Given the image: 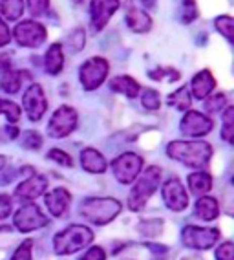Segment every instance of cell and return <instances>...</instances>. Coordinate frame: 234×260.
<instances>
[{
    "instance_id": "obj_1",
    "label": "cell",
    "mask_w": 234,
    "mask_h": 260,
    "mask_svg": "<svg viewBox=\"0 0 234 260\" xmlns=\"http://www.w3.org/2000/svg\"><path fill=\"white\" fill-rule=\"evenodd\" d=\"M167 154L187 167H203L212 156V147L205 141H172Z\"/></svg>"
},
{
    "instance_id": "obj_2",
    "label": "cell",
    "mask_w": 234,
    "mask_h": 260,
    "mask_svg": "<svg viewBox=\"0 0 234 260\" xmlns=\"http://www.w3.org/2000/svg\"><path fill=\"white\" fill-rule=\"evenodd\" d=\"M94 240V233L85 225H70L68 229L55 235L53 244H55V253L59 255H71L79 249L86 247Z\"/></svg>"
},
{
    "instance_id": "obj_3",
    "label": "cell",
    "mask_w": 234,
    "mask_h": 260,
    "mask_svg": "<svg viewBox=\"0 0 234 260\" xmlns=\"http://www.w3.org/2000/svg\"><path fill=\"white\" fill-rule=\"evenodd\" d=\"M161 181V169L152 165V167L146 169L141 178L137 180L136 187L132 189L130 198H128V205H130L132 211H141L146 205L148 198L155 192V189L160 187Z\"/></svg>"
},
{
    "instance_id": "obj_4",
    "label": "cell",
    "mask_w": 234,
    "mask_h": 260,
    "mask_svg": "<svg viewBox=\"0 0 234 260\" xmlns=\"http://www.w3.org/2000/svg\"><path fill=\"white\" fill-rule=\"evenodd\" d=\"M121 213V204L113 198H90L81 205V214L95 225L112 222Z\"/></svg>"
},
{
    "instance_id": "obj_5",
    "label": "cell",
    "mask_w": 234,
    "mask_h": 260,
    "mask_svg": "<svg viewBox=\"0 0 234 260\" xmlns=\"http://www.w3.org/2000/svg\"><path fill=\"white\" fill-rule=\"evenodd\" d=\"M108 75V62L103 57H92L90 60H86L85 64L81 66L79 77L81 83L86 90H95L99 88L103 81Z\"/></svg>"
},
{
    "instance_id": "obj_6",
    "label": "cell",
    "mask_w": 234,
    "mask_h": 260,
    "mask_svg": "<svg viewBox=\"0 0 234 260\" xmlns=\"http://www.w3.org/2000/svg\"><path fill=\"white\" fill-rule=\"evenodd\" d=\"M183 244L192 249H211L216 242L220 240V229H205L196 225H187L183 229Z\"/></svg>"
},
{
    "instance_id": "obj_7",
    "label": "cell",
    "mask_w": 234,
    "mask_h": 260,
    "mask_svg": "<svg viewBox=\"0 0 234 260\" xmlns=\"http://www.w3.org/2000/svg\"><path fill=\"white\" fill-rule=\"evenodd\" d=\"M141 167H143V158L134 152L121 154V156L113 159V163H112L113 174H115L117 180L121 181V183H125V185L136 180L137 174L141 172Z\"/></svg>"
},
{
    "instance_id": "obj_8",
    "label": "cell",
    "mask_w": 234,
    "mask_h": 260,
    "mask_svg": "<svg viewBox=\"0 0 234 260\" xmlns=\"http://www.w3.org/2000/svg\"><path fill=\"white\" fill-rule=\"evenodd\" d=\"M77 126V112L71 107L57 108L48 123V134L52 138H66Z\"/></svg>"
},
{
    "instance_id": "obj_9",
    "label": "cell",
    "mask_w": 234,
    "mask_h": 260,
    "mask_svg": "<svg viewBox=\"0 0 234 260\" xmlns=\"http://www.w3.org/2000/svg\"><path fill=\"white\" fill-rule=\"evenodd\" d=\"M13 35L15 41L26 48H38L46 41V29L43 24L35 22V20H24L19 26H15Z\"/></svg>"
},
{
    "instance_id": "obj_10",
    "label": "cell",
    "mask_w": 234,
    "mask_h": 260,
    "mask_svg": "<svg viewBox=\"0 0 234 260\" xmlns=\"http://www.w3.org/2000/svg\"><path fill=\"white\" fill-rule=\"evenodd\" d=\"M13 222H15V228L19 229L20 233H28V231H35V229L44 228L48 223V220H46V216L41 213V209H38L37 205L28 204L17 211Z\"/></svg>"
},
{
    "instance_id": "obj_11",
    "label": "cell",
    "mask_w": 234,
    "mask_h": 260,
    "mask_svg": "<svg viewBox=\"0 0 234 260\" xmlns=\"http://www.w3.org/2000/svg\"><path fill=\"white\" fill-rule=\"evenodd\" d=\"M214 126L211 117H207L205 114L196 110H188L185 117L181 119V132L190 138H200V136L209 134Z\"/></svg>"
},
{
    "instance_id": "obj_12",
    "label": "cell",
    "mask_w": 234,
    "mask_h": 260,
    "mask_svg": "<svg viewBox=\"0 0 234 260\" xmlns=\"http://www.w3.org/2000/svg\"><path fill=\"white\" fill-rule=\"evenodd\" d=\"M24 108L28 112V116L31 121H38L44 116V112L48 108L46 95L41 84H29V88L24 93Z\"/></svg>"
},
{
    "instance_id": "obj_13",
    "label": "cell",
    "mask_w": 234,
    "mask_h": 260,
    "mask_svg": "<svg viewBox=\"0 0 234 260\" xmlns=\"http://www.w3.org/2000/svg\"><path fill=\"white\" fill-rule=\"evenodd\" d=\"M163 200H165V205L172 211H183L187 209L188 205V196H187V190L185 187L181 185V181L178 178H172V180L165 181L163 189Z\"/></svg>"
},
{
    "instance_id": "obj_14",
    "label": "cell",
    "mask_w": 234,
    "mask_h": 260,
    "mask_svg": "<svg viewBox=\"0 0 234 260\" xmlns=\"http://www.w3.org/2000/svg\"><path fill=\"white\" fill-rule=\"evenodd\" d=\"M119 8V0H92L90 2V15H92V26L95 31L103 29L112 19V15Z\"/></svg>"
},
{
    "instance_id": "obj_15",
    "label": "cell",
    "mask_w": 234,
    "mask_h": 260,
    "mask_svg": "<svg viewBox=\"0 0 234 260\" xmlns=\"http://www.w3.org/2000/svg\"><path fill=\"white\" fill-rule=\"evenodd\" d=\"M48 181L44 176L41 174H35L31 176L29 180L22 181L17 189H15V198L20 202H31L35 198H38L41 194H44V190H46Z\"/></svg>"
},
{
    "instance_id": "obj_16",
    "label": "cell",
    "mask_w": 234,
    "mask_h": 260,
    "mask_svg": "<svg viewBox=\"0 0 234 260\" xmlns=\"http://www.w3.org/2000/svg\"><path fill=\"white\" fill-rule=\"evenodd\" d=\"M70 192L66 189H62V187H57V189H53L52 192H48L46 194V207L48 211L53 214V216H57V218H61V216H64V213L68 211V205H70Z\"/></svg>"
},
{
    "instance_id": "obj_17",
    "label": "cell",
    "mask_w": 234,
    "mask_h": 260,
    "mask_svg": "<svg viewBox=\"0 0 234 260\" xmlns=\"http://www.w3.org/2000/svg\"><path fill=\"white\" fill-rule=\"evenodd\" d=\"M216 86V81L212 77V74L209 70H202L198 75H194V79H192V95L196 99H205L209 98V93L214 90Z\"/></svg>"
},
{
    "instance_id": "obj_18",
    "label": "cell",
    "mask_w": 234,
    "mask_h": 260,
    "mask_svg": "<svg viewBox=\"0 0 234 260\" xmlns=\"http://www.w3.org/2000/svg\"><path fill=\"white\" fill-rule=\"evenodd\" d=\"M81 163L83 169L92 174H101L106 171V161H104L103 154L97 152L95 149H85L81 152Z\"/></svg>"
},
{
    "instance_id": "obj_19",
    "label": "cell",
    "mask_w": 234,
    "mask_h": 260,
    "mask_svg": "<svg viewBox=\"0 0 234 260\" xmlns=\"http://www.w3.org/2000/svg\"><path fill=\"white\" fill-rule=\"evenodd\" d=\"M127 24L132 31L145 33V31H150V28H152V19H150L145 11H141V10H137V8H130V6H128Z\"/></svg>"
},
{
    "instance_id": "obj_20",
    "label": "cell",
    "mask_w": 234,
    "mask_h": 260,
    "mask_svg": "<svg viewBox=\"0 0 234 260\" xmlns=\"http://www.w3.org/2000/svg\"><path fill=\"white\" fill-rule=\"evenodd\" d=\"M110 88H112L113 92L125 93L127 98L132 99L139 93L141 86L136 79H132V77H128V75H119V77H113V79L110 81Z\"/></svg>"
},
{
    "instance_id": "obj_21",
    "label": "cell",
    "mask_w": 234,
    "mask_h": 260,
    "mask_svg": "<svg viewBox=\"0 0 234 260\" xmlns=\"http://www.w3.org/2000/svg\"><path fill=\"white\" fill-rule=\"evenodd\" d=\"M44 64H46V70L52 75H57L62 72V66H64V55H62V46L59 42L52 44L46 51V59H44Z\"/></svg>"
},
{
    "instance_id": "obj_22",
    "label": "cell",
    "mask_w": 234,
    "mask_h": 260,
    "mask_svg": "<svg viewBox=\"0 0 234 260\" xmlns=\"http://www.w3.org/2000/svg\"><path fill=\"white\" fill-rule=\"evenodd\" d=\"M29 79V74L26 72H15V70H8L4 72L2 79H0V88L8 93H17L22 86V79Z\"/></svg>"
},
{
    "instance_id": "obj_23",
    "label": "cell",
    "mask_w": 234,
    "mask_h": 260,
    "mask_svg": "<svg viewBox=\"0 0 234 260\" xmlns=\"http://www.w3.org/2000/svg\"><path fill=\"white\" fill-rule=\"evenodd\" d=\"M188 187L192 194L203 196L212 189V178L207 172H192L188 176Z\"/></svg>"
},
{
    "instance_id": "obj_24",
    "label": "cell",
    "mask_w": 234,
    "mask_h": 260,
    "mask_svg": "<svg viewBox=\"0 0 234 260\" xmlns=\"http://www.w3.org/2000/svg\"><path fill=\"white\" fill-rule=\"evenodd\" d=\"M220 213V205L214 198H209V196H203L200 198L196 204V216L203 220H214Z\"/></svg>"
},
{
    "instance_id": "obj_25",
    "label": "cell",
    "mask_w": 234,
    "mask_h": 260,
    "mask_svg": "<svg viewBox=\"0 0 234 260\" xmlns=\"http://www.w3.org/2000/svg\"><path fill=\"white\" fill-rule=\"evenodd\" d=\"M190 90L187 88V86H181V88H178L174 93H170L169 95V105H172V107H176L178 110H188L190 108Z\"/></svg>"
},
{
    "instance_id": "obj_26",
    "label": "cell",
    "mask_w": 234,
    "mask_h": 260,
    "mask_svg": "<svg viewBox=\"0 0 234 260\" xmlns=\"http://www.w3.org/2000/svg\"><path fill=\"white\" fill-rule=\"evenodd\" d=\"M0 10L8 20H17L20 19V15L24 11V2L22 0H2Z\"/></svg>"
},
{
    "instance_id": "obj_27",
    "label": "cell",
    "mask_w": 234,
    "mask_h": 260,
    "mask_svg": "<svg viewBox=\"0 0 234 260\" xmlns=\"http://www.w3.org/2000/svg\"><path fill=\"white\" fill-rule=\"evenodd\" d=\"M216 28H218V31H220L229 42L234 41V20H232V17H229V15H221V17H218V19H216Z\"/></svg>"
},
{
    "instance_id": "obj_28",
    "label": "cell",
    "mask_w": 234,
    "mask_h": 260,
    "mask_svg": "<svg viewBox=\"0 0 234 260\" xmlns=\"http://www.w3.org/2000/svg\"><path fill=\"white\" fill-rule=\"evenodd\" d=\"M234 134V107H229L223 114V132H221V138H223L227 143L232 141Z\"/></svg>"
},
{
    "instance_id": "obj_29",
    "label": "cell",
    "mask_w": 234,
    "mask_h": 260,
    "mask_svg": "<svg viewBox=\"0 0 234 260\" xmlns=\"http://www.w3.org/2000/svg\"><path fill=\"white\" fill-rule=\"evenodd\" d=\"M161 105V98H160V92L154 88H146L143 92V107L146 110H158Z\"/></svg>"
},
{
    "instance_id": "obj_30",
    "label": "cell",
    "mask_w": 234,
    "mask_h": 260,
    "mask_svg": "<svg viewBox=\"0 0 234 260\" xmlns=\"http://www.w3.org/2000/svg\"><path fill=\"white\" fill-rule=\"evenodd\" d=\"M225 103H227V98H225V93H216L212 98H205V103H203V107L209 114H214V112H220L221 108L225 107Z\"/></svg>"
},
{
    "instance_id": "obj_31",
    "label": "cell",
    "mask_w": 234,
    "mask_h": 260,
    "mask_svg": "<svg viewBox=\"0 0 234 260\" xmlns=\"http://www.w3.org/2000/svg\"><path fill=\"white\" fill-rule=\"evenodd\" d=\"M0 114H6V117L10 121H17L20 117V107L11 101L0 99Z\"/></svg>"
},
{
    "instance_id": "obj_32",
    "label": "cell",
    "mask_w": 234,
    "mask_h": 260,
    "mask_svg": "<svg viewBox=\"0 0 234 260\" xmlns=\"http://www.w3.org/2000/svg\"><path fill=\"white\" fill-rule=\"evenodd\" d=\"M50 8V0H28V10L33 17H43L44 13H48Z\"/></svg>"
},
{
    "instance_id": "obj_33",
    "label": "cell",
    "mask_w": 234,
    "mask_h": 260,
    "mask_svg": "<svg viewBox=\"0 0 234 260\" xmlns=\"http://www.w3.org/2000/svg\"><path fill=\"white\" fill-rule=\"evenodd\" d=\"M48 158L57 161L59 165H64V167H73V159L70 158V154H66L64 150L59 149H52L48 152Z\"/></svg>"
},
{
    "instance_id": "obj_34",
    "label": "cell",
    "mask_w": 234,
    "mask_h": 260,
    "mask_svg": "<svg viewBox=\"0 0 234 260\" xmlns=\"http://www.w3.org/2000/svg\"><path fill=\"white\" fill-rule=\"evenodd\" d=\"M22 143L26 149H38L41 145H43V136L38 134V132H35V130H29V132H26L22 138Z\"/></svg>"
},
{
    "instance_id": "obj_35",
    "label": "cell",
    "mask_w": 234,
    "mask_h": 260,
    "mask_svg": "<svg viewBox=\"0 0 234 260\" xmlns=\"http://www.w3.org/2000/svg\"><path fill=\"white\" fill-rule=\"evenodd\" d=\"M68 44H70V50H73V51L83 50V46H85V31H83L81 28L75 29V31L70 35Z\"/></svg>"
},
{
    "instance_id": "obj_36",
    "label": "cell",
    "mask_w": 234,
    "mask_h": 260,
    "mask_svg": "<svg viewBox=\"0 0 234 260\" xmlns=\"http://www.w3.org/2000/svg\"><path fill=\"white\" fill-rule=\"evenodd\" d=\"M31 240H24L22 244L19 246V249L15 251L13 260H31Z\"/></svg>"
},
{
    "instance_id": "obj_37",
    "label": "cell",
    "mask_w": 234,
    "mask_h": 260,
    "mask_svg": "<svg viewBox=\"0 0 234 260\" xmlns=\"http://www.w3.org/2000/svg\"><path fill=\"white\" fill-rule=\"evenodd\" d=\"M183 22H192L198 17V8L194 4V0H185L183 2Z\"/></svg>"
},
{
    "instance_id": "obj_38",
    "label": "cell",
    "mask_w": 234,
    "mask_h": 260,
    "mask_svg": "<svg viewBox=\"0 0 234 260\" xmlns=\"http://www.w3.org/2000/svg\"><path fill=\"white\" fill-rule=\"evenodd\" d=\"M216 258L218 260H232L234 258V249H232V244L230 242H225L218 247L216 251Z\"/></svg>"
},
{
    "instance_id": "obj_39",
    "label": "cell",
    "mask_w": 234,
    "mask_h": 260,
    "mask_svg": "<svg viewBox=\"0 0 234 260\" xmlns=\"http://www.w3.org/2000/svg\"><path fill=\"white\" fill-rule=\"evenodd\" d=\"M11 213V198L8 194H0V220L8 218Z\"/></svg>"
},
{
    "instance_id": "obj_40",
    "label": "cell",
    "mask_w": 234,
    "mask_h": 260,
    "mask_svg": "<svg viewBox=\"0 0 234 260\" xmlns=\"http://www.w3.org/2000/svg\"><path fill=\"white\" fill-rule=\"evenodd\" d=\"M104 258H106V255H104L103 247L94 246V247H90L88 253H86L81 260H104Z\"/></svg>"
},
{
    "instance_id": "obj_41",
    "label": "cell",
    "mask_w": 234,
    "mask_h": 260,
    "mask_svg": "<svg viewBox=\"0 0 234 260\" xmlns=\"http://www.w3.org/2000/svg\"><path fill=\"white\" fill-rule=\"evenodd\" d=\"M10 29H8V26H6V22L2 19H0V46H6L8 42H10Z\"/></svg>"
},
{
    "instance_id": "obj_42",
    "label": "cell",
    "mask_w": 234,
    "mask_h": 260,
    "mask_svg": "<svg viewBox=\"0 0 234 260\" xmlns=\"http://www.w3.org/2000/svg\"><path fill=\"white\" fill-rule=\"evenodd\" d=\"M11 70V60L8 55H0V72Z\"/></svg>"
},
{
    "instance_id": "obj_43",
    "label": "cell",
    "mask_w": 234,
    "mask_h": 260,
    "mask_svg": "<svg viewBox=\"0 0 234 260\" xmlns=\"http://www.w3.org/2000/svg\"><path fill=\"white\" fill-rule=\"evenodd\" d=\"M8 136H10V140H15L19 136V128L17 126H8Z\"/></svg>"
},
{
    "instance_id": "obj_44",
    "label": "cell",
    "mask_w": 234,
    "mask_h": 260,
    "mask_svg": "<svg viewBox=\"0 0 234 260\" xmlns=\"http://www.w3.org/2000/svg\"><path fill=\"white\" fill-rule=\"evenodd\" d=\"M155 2H158V0H141V4L145 6V8H148V10H150V8H154Z\"/></svg>"
},
{
    "instance_id": "obj_45",
    "label": "cell",
    "mask_w": 234,
    "mask_h": 260,
    "mask_svg": "<svg viewBox=\"0 0 234 260\" xmlns=\"http://www.w3.org/2000/svg\"><path fill=\"white\" fill-rule=\"evenodd\" d=\"M4 165H6V158H4V156H0V171L4 169Z\"/></svg>"
},
{
    "instance_id": "obj_46",
    "label": "cell",
    "mask_w": 234,
    "mask_h": 260,
    "mask_svg": "<svg viewBox=\"0 0 234 260\" xmlns=\"http://www.w3.org/2000/svg\"><path fill=\"white\" fill-rule=\"evenodd\" d=\"M183 260H203V258H202V256H196V255H194V256H187V258H183Z\"/></svg>"
},
{
    "instance_id": "obj_47",
    "label": "cell",
    "mask_w": 234,
    "mask_h": 260,
    "mask_svg": "<svg viewBox=\"0 0 234 260\" xmlns=\"http://www.w3.org/2000/svg\"><path fill=\"white\" fill-rule=\"evenodd\" d=\"M73 2H75V4H81V2H83V0H73Z\"/></svg>"
}]
</instances>
